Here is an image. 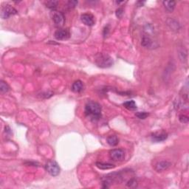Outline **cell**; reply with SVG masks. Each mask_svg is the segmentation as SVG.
<instances>
[{
  "label": "cell",
  "instance_id": "cell-3",
  "mask_svg": "<svg viewBox=\"0 0 189 189\" xmlns=\"http://www.w3.org/2000/svg\"><path fill=\"white\" fill-rule=\"evenodd\" d=\"M17 10L9 4L2 5L1 8V17L2 19H8L11 16L17 14Z\"/></svg>",
  "mask_w": 189,
  "mask_h": 189
},
{
  "label": "cell",
  "instance_id": "cell-4",
  "mask_svg": "<svg viewBox=\"0 0 189 189\" xmlns=\"http://www.w3.org/2000/svg\"><path fill=\"white\" fill-rule=\"evenodd\" d=\"M45 169L47 172L52 177L58 176L60 173V167L55 161H49L45 166Z\"/></svg>",
  "mask_w": 189,
  "mask_h": 189
},
{
  "label": "cell",
  "instance_id": "cell-12",
  "mask_svg": "<svg viewBox=\"0 0 189 189\" xmlns=\"http://www.w3.org/2000/svg\"><path fill=\"white\" fill-rule=\"evenodd\" d=\"M84 90V84L81 80H78L72 85V90L74 92H80Z\"/></svg>",
  "mask_w": 189,
  "mask_h": 189
},
{
  "label": "cell",
  "instance_id": "cell-8",
  "mask_svg": "<svg viewBox=\"0 0 189 189\" xmlns=\"http://www.w3.org/2000/svg\"><path fill=\"white\" fill-rule=\"evenodd\" d=\"M152 140L154 142H162L166 141L168 137V134L166 132L161 131L152 134Z\"/></svg>",
  "mask_w": 189,
  "mask_h": 189
},
{
  "label": "cell",
  "instance_id": "cell-20",
  "mask_svg": "<svg viewBox=\"0 0 189 189\" xmlns=\"http://www.w3.org/2000/svg\"><path fill=\"white\" fill-rule=\"evenodd\" d=\"M135 115L139 119H146L148 116V113L146 112H139L136 113Z\"/></svg>",
  "mask_w": 189,
  "mask_h": 189
},
{
  "label": "cell",
  "instance_id": "cell-14",
  "mask_svg": "<svg viewBox=\"0 0 189 189\" xmlns=\"http://www.w3.org/2000/svg\"><path fill=\"white\" fill-rule=\"evenodd\" d=\"M162 3H163L166 11L169 12V13H171V12L174 11L175 5H176V2L174 1H164Z\"/></svg>",
  "mask_w": 189,
  "mask_h": 189
},
{
  "label": "cell",
  "instance_id": "cell-9",
  "mask_svg": "<svg viewBox=\"0 0 189 189\" xmlns=\"http://www.w3.org/2000/svg\"><path fill=\"white\" fill-rule=\"evenodd\" d=\"M80 19L87 26H93L94 24V16L90 13H84L80 16Z\"/></svg>",
  "mask_w": 189,
  "mask_h": 189
},
{
  "label": "cell",
  "instance_id": "cell-16",
  "mask_svg": "<svg viewBox=\"0 0 189 189\" xmlns=\"http://www.w3.org/2000/svg\"><path fill=\"white\" fill-rule=\"evenodd\" d=\"M123 106L126 109L131 110V111H133V110H135L137 109V105H136L134 101H128L127 102L123 103Z\"/></svg>",
  "mask_w": 189,
  "mask_h": 189
},
{
  "label": "cell",
  "instance_id": "cell-23",
  "mask_svg": "<svg viewBox=\"0 0 189 189\" xmlns=\"http://www.w3.org/2000/svg\"><path fill=\"white\" fill-rule=\"evenodd\" d=\"M123 8H118V9H117V10H116L117 17H118V18H120V17L122 16V15H123Z\"/></svg>",
  "mask_w": 189,
  "mask_h": 189
},
{
  "label": "cell",
  "instance_id": "cell-6",
  "mask_svg": "<svg viewBox=\"0 0 189 189\" xmlns=\"http://www.w3.org/2000/svg\"><path fill=\"white\" fill-rule=\"evenodd\" d=\"M109 157L113 161H122L125 157V153L123 150L116 148V149H112L110 151Z\"/></svg>",
  "mask_w": 189,
  "mask_h": 189
},
{
  "label": "cell",
  "instance_id": "cell-18",
  "mask_svg": "<svg viewBox=\"0 0 189 189\" xmlns=\"http://www.w3.org/2000/svg\"><path fill=\"white\" fill-rule=\"evenodd\" d=\"M10 90V87L6 82L1 80L0 81V91L2 93H5V92H8Z\"/></svg>",
  "mask_w": 189,
  "mask_h": 189
},
{
  "label": "cell",
  "instance_id": "cell-11",
  "mask_svg": "<svg viewBox=\"0 0 189 189\" xmlns=\"http://www.w3.org/2000/svg\"><path fill=\"white\" fill-rule=\"evenodd\" d=\"M142 46L145 48H152L155 47V42L152 41V39L148 36H143V38H142L141 41Z\"/></svg>",
  "mask_w": 189,
  "mask_h": 189
},
{
  "label": "cell",
  "instance_id": "cell-25",
  "mask_svg": "<svg viewBox=\"0 0 189 189\" xmlns=\"http://www.w3.org/2000/svg\"><path fill=\"white\" fill-rule=\"evenodd\" d=\"M145 2H141V1H139L137 2V5H138V6H143V5L144 4Z\"/></svg>",
  "mask_w": 189,
  "mask_h": 189
},
{
  "label": "cell",
  "instance_id": "cell-15",
  "mask_svg": "<svg viewBox=\"0 0 189 189\" xmlns=\"http://www.w3.org/2000/svg\"><path fill=\"white\" fill-rule=\"evenodd\" d=\"M106 141H107L108 144L111 146H117L119 143L118 138L115 135H111L109 136V137H108L107 139H106Z\"/></svg>",
  "mask_w": 189,
  "mask_h": 189
},
{
  "label": "cell",
  "instance_id": "cell-2",
  "mask_svg": "<svg viewBox=\"0 0 189 189\" xmlns=\"http://www.w3.org/2000/svg\"><path fill=\"white\" fill-rule=\"evenodd\" d=\"M94 62L96 65L101 68H109L114 64L112 58L108 54L104 53V52H101L95 55Z\"/></svg>",
  "mask_w": 189,
  "mask_h": 189
},
{
  "label": "cell",
  "instance_id": "cell-21",
  "mask_svg": "<svg viewBox=\"0 0 189 189\" xmlns=\"http://www.w3.org/2000/svg\"><path fill=\"white\" fill-rule=\"evenodd\" d=\"M179 119H180V121L181 122V123H187L189 120L188 117L186 116V115H180Z\"/></svg>",
  "mask_w": 189,
  "mask_h": 189
},
{
  "label": "cell",
  "instance_id": "cell-17",
  "mask_svg": "<svg viewBox=\"0 0 189 189\" xmlns=\"http://www.w3.org/2000/svg\"><path fill=\"white\" fill-rule=\"evenodd\" d=\"M58 5H59V2L55 1V0H51V1H47L45 2V5L47 6V8L51 9L52 11L55 10L57 8Z\"/></svg>",
  "mask_w": 189,
  "mask_h": 189
},
{
  "label": "cell",
  "instance_id": "cell-5",
  "mask_svg": "<svg viewBox=\"0 0 189 189\" xmlns=\"http://www.w3.org/2000/svg\"><path fill=\"white\" fill-rule=\"evenodd\" d=\"M52 21L56 27H61L64 25V22H65V17L62 12L54 10L52 11Z\"/></svg>",
  "mask_w": 189,
  "mask_h": 189
},
{
  "label": "cell",
  "instance_id": "cell-22",
  "mask_svg": "<svg viewBox=\"0 0 189 189\" xmlns=\"http://www.w3.org/2000/svg\"><path fill=\"white\" fill-rule=\"evenodd\" d=\"M78 5V1H69L67 2V6L70 8H76V5Z\"/></svg>",
  "mask_w": 189,
  "mask_h": 189
},
{
  "label": "cell",
  "instance_id": "cell-10",
  "mask_svg": "<svg viewBox=\"0 0 189 189\" xmlns=\"http://www.w3.org/2000/svg\"><path fill=\"white\" fill-rule=\"evenodd\" d=\"M170 166L171 162H168V161H160V162H157L156 165L155 166V169L157 172H162V171L167 170V169L170 167Z\"/></svg>",
  "mask_w": 189,
  "mask_h": 189
},
{
  "label": "cell",
  "instance_id": "cell-7",
  "mask_svg": "<svg viewBox=\"0 0 189 189\" xmlns=\"http://www.w3.org/2000/svg\"><path fill=\"white\" fill-rule=\"evenodd\" d=\"M54 36L59 41H62V40H66L68 39L70 36V33L68 29H60L55 31Z\"/></svg>",
  "mask_w": 189,
  "mask_h": 189
},
{
  "label": "cell",
  "instance_id": "cell-13",
  "mask_svg": "<svg viewBox=\"0 0 189 189\" xmlns=\"http://www.w3.org/2000/svg\"><path fill=\"white\" fill-rule=\"evenodd\" d=\"M95 166L98 168L99 169L101 170H108V169H114L115 167V165L111 163H106V162H96Z\"/></svg>",
  "mask_w": 189,
  "mask_h": 189
},
{
  "label": "cell",
  "instance_id": "cell-24",
  "mask_svg": "<svg viewBox=\"0 0 189 189\" xmlns=\"http://www.w3.org/2000/svg\"><path fill=\"white\" fill-rule=\"evenodd\" d=\"M104 36H106L108 35V32H109V28H108V27H106L104 28Z\"/></svg>",
  "mask_w": 189,
  "mask_h": 189
},
{
  "label": "cell",
  "instance_id": "cell-1",
  "mask_svg": "<svg viewBox=\"0 0 189 189\" xmlns=\"http://www.w3.org/2000/svg\"><path fill=\"white\" fill-rule=\"evenodd\" d=\"M85 115L92 120H99L101 117V106L98 103L90 101L85 106Z\"/></svg>",
  "mask_w": 189,
  "mask_h": 189
},
{
  "label": "cell",
  "instance_id": "cell-19",
  "mask_svg": "<svg viewBox=\"0 0 189 189\" xmlns=\"http://www.w3.org/2000/svg\"><path fill=\"white\" fill-rule=\"evenodd\" d=\"M127 185L128 187H129V188H136V187H137V181H136L135 179H134V178H132V179H130L129 180V181L127 182Z\"/></svg>",
  "mask_w": 189,
  "mask_h": 189
}]
</instances>
